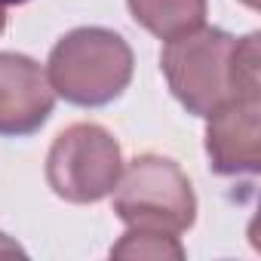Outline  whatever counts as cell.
Returning a JSON list of instances; mask_svg holds the SVG:
<instances>
[{
  "label": "cell",
  "mask_w": 261,
  "mask_h": 261,
  "mask_svg": "<svg viewBox=\"0 0 261 261\" xmlns=\"http://www.w3.org/2000/svg\"><path fill=\"white\" fill-rule=\"evenodd\" d=\"M133 49L108 28H77L49 53V86L71 105L101 108L123 95L133 80Z\"/></svg>",
  "instance_id": "obj_1"
},
{
  "label": "cell",
  "mask_w": 261,
  "mask_h": 261,
  "mask_svg": "<svg viewBox=\"0 0 261 261\" xmlns=\"http://www.w3.org/2000/svg\"><path fill=\"white\" fill-rule=\"evenodd\" d=\"M233 49L237 37L206 25L166 40L160 68L172 95L188 108V114L209 117L227 98H240L233 83Z\"/></svg>",
  "instance_id": "obj_2"
},
{
  "label": "cell",
  "mask_w": 261,
  "mask_h": 261,
  "mask_svg": "<svg viewBox=\"0 0 261 261\" xmlns=\"http://www.w3.org/2000/svg\"><path fill=\"white\" fill-rule=\"evenodd\" d=\"M114 194V212L126 227H157L181 233L197 218L191 178L178 163L157 154H142L123 166Z\"/></svg>",
  "instance_id": "obj_3"
},
{
  "label": "cell",
  "mask_w": 261,
  "mask_h": 261,
  "mask_svg": "<svg viewBox=\"0 0 261 261\" xmlns=\"http://www.w3.org/2000/svg\"><path fill=\"white\" fill-rule=\"evenodd\" d=\"M123 172V154L117 139L98 123H74L49 148L46 181L56 197L68 203L105 200Z\"/></svg>",
  "instance_id": "obj_4"
},
{
  "label": "cell",
  "mask_w": 261,
  "mask_h": 261,
  "mask_svg": "<svg viewBox=\"0 0 261 261\" xmlns=\"http://www.w3.org/2000/svg\"><path fill=\"white\" fill-rule=\"evenodd\" d=\"M206 126V154L218 175H255L261 166V98H227Z\"/></svg>",
  "instance_id": "obj_5"
},
{
  "label": "cell",
  "mask_w": 261,
  "mask_h": 261,
  "mask_svg": "<svg viewBox=\"0 0 261 261\" xmlns=\"http://www.w3.org/2000/svg\"><path fill=\"white\" fill-rule=\"evenodd\" d=\"M56 89L46 68L22 53H0V136H31L49 120Z\"/></svg>",
  "instance_id": "obj_6"
},
{
  "label": "cell",
  "mask_w": 261,
  "mask_h": 261,
  "mask_svg": "<svg viewBox=\"0 0 261 261\" xmlns=\"http://www.w3.org/2000/svg\"><path fill=\"white\" fill-rule=\"evenodd\" d=\"M133 19L160 40H175L206 25V0H126Z\"/></svg>",
  "instance_id": "obj_7"
},
{
  "label": "cell",
  "mask_w": 261,
  "mask_h": 261,
  "mask_svg": "<svg viewBox=\"0 0 261 261\" xmlns=\"http://www.w3.org/2000/svg\"><path fill=\"white\" fill-rule=\"evenodd\" d=\"M111 258H151V261H166V258H185V246L178 243V233L157 230V227H129L120 243L111 249Z\"/></svg>",
  "instance_id": "obj_8"
},
{
  "label": "cell",
  "mask_w": 261,
  "mask_h": 261,
  "mask_svg": "<svg viewBox=\"0 0 261 261\" xmlns=\"http://www.w3.org/2000/svg\"><path fill=\"white\" fill-rule=\"evenodd\" d=\"M0 255H22V249L16 243H10L7 237H0Z\"/></svg>",
  "instance_id": "obj_9"
},
{
  "label": "cell",
  "mask_w": 261,
  "mask_h": 261,
  "mask_svg": "<svg viewBox=\"0 0 261 261\" xmlns=\"http://www.w3.org/2000/svg\"><path fill=\"white\" fill-rule=\"evenodd\" d=\"M4 28H7V10H4V4H0V34H4Z\"/></svg>",
  "instance_id": "obj_10"
},
{
  "label": "cell",
  "mask_w": 261,
  "mask_h": 261,
  "mask_svg": "<svg viewBox=\"0 0 261 261\" xmlns=\"http://www.w3.org/2000/svg\"><path fill=\"white\" fill-rule=\"evenodd\" d=\"M240 4H246L249 10H258V0H240Z\"/></svg>",
  "instance_id": "obj_11"
},
{
  "label": "cell",
  "mask_w": 261,
  "mask_h": 261,
  "mask_svg": "<svg viewBox=\"0 0 261 261\" xmlns=\"http://www.w3.org/2000/svg\"><path fill=\"white\" fill-rule=\"evenodd\" d=\"M0 4H28V0H0Z\"/></svg>",
  "instance_id": "obj_12"
}]
</instances>
